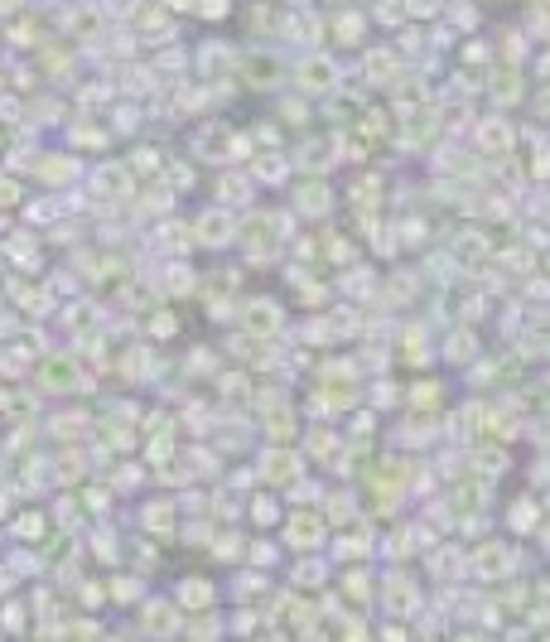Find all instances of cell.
<instances>
[{
    "label": "cell",
    "instance_id": "6da1fadb",
    "mask_svg": "<svg viewBox=\"0 0 550 642\" xmlns=\"http://www.w3.org/2000/svg\"><path fill=\"white\" fill-rule=\"evenodd\" d=\"M295 78L304 92H333L338 87V63H329V54H309L295 63Z\"/></svg>",
    "mask_w": 550,
    "mask_h": 642
},
{
    "label": "cell",
    "instance_id": "7a4b0ae2",
    "mask_svg": "<svg viewBox=\"0 0 550 642\" xmlns=\"http://www.w3.org/2000/svg\"><path fill=\"white\" fill-rule=\"evenodd\" d=\"M324 34H338L348 49H358L353 39H362V34H367V15H362L358 5H343V10H333L329 20H324Z\"/></svg>",
    "mask_w": 550,
    "mask_h": 642
},
{
    "label": "cell",
    "instance_id": "3957f363",
    "mask_svg": "<svg viewBox=\"0 0 550 642\" xmlns=\"http://www.w3.org/2000/svg\"><path fill=\"white\" fill-rule=\"evenodd\" d=\"M198 15L203 20H227L232 15V0H198Z\"/></svg>",
    "mask_w": 550,
    "mask_h": 642
},
{
    "label": "cell",
    "instance_id": "277c9868",
    "mask_svg": "<svg viewBox=\"0 0 550 642\" xmlns=\"http://www.w3.org/2000/svg\"><path fill=\"white\" fill-rule=\"evenodd\" d=\"M25 0H0V15H10V10H20Z\"/></svg>",
    "mask_w": 550,
    "mask_h": 642
}]
</instances>
